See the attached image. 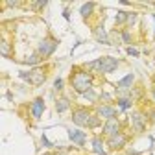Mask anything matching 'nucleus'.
Listing matches in <instances>:
<instances>
[{"mask_svg":"<svg viewBox=\"0 0 155 155\" xmlns=\"http://www.w3.org/2000/svg\"><path fill=\"white\" fill-rule=\"evenodd\" d=\"M70 87L80 92V94H85L87 91H91L92 83H94V76L85 68V67H72V72H70Z\"/></svg>","mask_w":155,"mask_h":155,"instance_id":"1","label":"nucleus"},{"mask_svg":"<svg viewBox=\"0 0 155 155\" xmlns=\"http://www.w3.org/2000/svg\"><path fill=\"white\" fill-rule=\"evenodd\" d=\"M120 61L116 57H111V55H104L100 59H94V61H89L85 63L83 67L87 70H94V72H100V74H109V72H114L118 68Z\"/></svg>","mask_w":155,"mask_h":155,"instance_id":"2","label":"nucleus"},{"mask_svg":"<svg viewBox=\"0 0 155 155\" xmlns=\"http://www.w3.org/2000/svg\"><path fill=\"white\" fill-rule=\"evenodd\" d=\"M48 68H50V65H46V67H35V68H31V70H28V72H18V76L22 78V80H26L28 83H31V85H43L46 80H48Z\"/></svg>","mask_w":155,"mask_h":155,"instance_id":"3","label":"nucleus"},{"mask_svg":"<svg viewBox=\"0 0 155 155\" xmlns=\"http://www.w3.org/2000/svg\"><path fill=\"white\" fill-rule=\"evenodd\" d=\"M57 45H59V39H55V37L48 31V33H46V37H45V39H41V43L37 45V52L41 54L43 57H48V55H52V54L55 52Z\"/></svg>","mask_w":155,"mask_h":155,"instance_id":"4","label":"nucleus"},{"mask_svg":"<svg viewBox=\"0 0 155 155\" xmlns=\"http://www.w3.org/2000/svg\"><path fill=\"white\" fill-rule=\"evenodd\" d=\"M94 114H96V111L78 107V109L72 113V122H74L76 126H80V127H89L91 122H92V116H94Z\"/></svg>","mask_w":155,"mask_h":155,"instance_id":"5","label":"nucleus"},{"mask_svg":"<svg viewBox=\"0 0 155 155\" xmlns=\"http://www.w3.org/2000/svg\"><path fill=\"white\" fill-rule=\"evenodd\" d=\"M43 111H45V100L43 98H35L30 105H28V113L33 120H39L43 116Z\"/></svg>","mask_w":155,"mask_h":155,"instance_id":"6","label":"nucleus"},{"mask_svg":"<svg viewBox=\"0 0 155 155\" xmlns=\"http://www.w3.org/2000/svg\"><path fill=\"white\" fill-rule=\"evenodd\" d=\"M118 133H122L118 120H116V118H109L105 122V126H104V135H105V137H114V135H118Z\"/></svg>","mask_w":155,"mask_h":155,"instance_id":"7","label":"nucleus"},{"mask_svg":"<svg viewBox=\"0 0 155 155\" xmlns=\"http://www.w3.org/2000/svg\"><path fill=\"white\" fill-rule=\"evenodd\" d=\"M131 124L135 131H144L146 129V114L144 113H131Z\"/></svg>","mask_w":155,"mask_h":155,"instance_id":"8","label":"nucleus"},{"mask_svg":"<svg viewBox=\"0 0 155 155\" xmlns=\"http://www.w3.org/2000/svg\"><path fill=\"white\" fill-rule=\"evenodd\" d=\"M96 113H98V116H100V118H102V116H104V118H114V114H116V109L111 105V104H100L98 107H96Z\"/></svg>","mask_w":155,"mask_h":155,"instance_id":"9","label":"nucleus"},{"mask_svg":"<svg viewBox=\"0 0 155 155\" xmlns=\"http://www.w3.org/2000/svg\"><path fill=\"white\" fill-rule=\"evenodd\" d=\"M126 135L124 133H118V135H114V137H109V148L113 150V151H116V150H122L124 146H126Z\"/></svg>","mask_w":155,"mask_h":155,"instance_id":"10","label":"nucleus"},{"mask_svg":"<svg viewBox=\"0 0 155 155\" xmlns=\"http://www.w3.org/2000/svg\"><path fill=\"white\" fill-rule=\"evenodd\" d=\"M68 131V137H70V140L72 142H76L78 146H83L85 144V133L81 131V129H67Z\"/></svg>","mask_w":155,"mask_h":155,"instance_id":"11","label":"nucleus"},{"mask_svg":"<svg viewBox=\"0 0 155 155\" xmlns=\"http://www.w3.org/2000/svg\"><path fill=\"white\" fill-rule=\"evenodd\" d=\"M94 35H96V41H100L104 45H111V41L107 39V33L104 30V24H98V28H94Z\"/></svg>","mask_w":155,"mask_h":155,"instance_id":"12","label":"nucleus"},{"mask_svg":"<svg viewBox=\"0 0 155 155\" xmlns=\"http://www.w3.org/2000/svg\"><path fill=\"white\" fill-rule=\"evenodd\" d=\"M94 8H96L94 2H85V4L80 8V13H81V17L85 18V21H89V18H91V15L94 13Z\"/></svg>","mask_w":155,"mask_h":155,"instance_id":"13","label":"nucleus"},{"mask_svg":"<svg viewBox=\"0 0 155 155\" xmlns=\"http://www.w3.org/2000/svg\"><path fill=\"white\" fill-rule=\"evenodd\" d=\"M68 105H70V100L67 98V96H61V98L55 100V111L59 113V114H63V113L68 109Z\"/></svg>","mask_w":155,"mask_h":155,"instance_id":"14","label":"nucleus"},{"mask_svg":"<svg viewBox=\"0 0 155 155\" xmlns=\"http://www.w3.org/2000/svg\"><path fill=\"white\" fill-rule=\"evenodd\" d=\"M133 80H135V78H133V74H127L126 78H122V80L118 81L116 89H118L120 92H122V91H126V89H129V87H131V83H133Z\"/></svg>","mask_w":155,"mask_h":155,"instance_id":"15","label":"nucleus"},{"mask_svg":"<svg viewBox=\"0 0 155 155\" xmlns=\"http://www.w3.org/2000/svg\"><path fill=\"white\" fill-rule=\"evenodd\" d=\"M43 59H45V57L39 54V52H35V54H31V55L24 57V63H26V65H37V67H39V63H41Z\"/></svg>","mask_w":155,"mask_h":155,"instance_id":"16","label":"nucleus"},{"mask_svg":"<svg viewBox=\"0 0 155 155\" xmlns=\"http://www.w3.org/2000/svg\"><path fill=\"white\" fill-rule=\"evenodd\" d=\"M127 17H129L127 11H118L116 13V26H126L127 24Z\"/></svg>","mask_w":155,"mask_h":155,"instance_id":"17","label":"nucleus"},{"mask_svg":"<svg viewBox=\"0 0 155 155\" xmlns=\"http://www.w3.org/2000/svg\"><path fill=\"white\" fill-rule=\"evenodd\" d=\"M92 148H94V151H98L100 155H105V150H104V144H102V140H100L98 137H94V139H92Z\"/></svg>","mask_w":155,"mask_h":155,"instance_id":"18","label":"nucleus"},{"mask_svg":"<svg viewBox=\"0 0 155 155\" xmlns=\"http://www.w3.org/2000/svg\"><path fill=\"white\" fill-rule=\"evenodd\" d=\"M116 102H118V105H120L122 111H126V109L131 105V100L127 98V96H120V98H116Z\"/></svg>","mask_w":155,"mask_h":155,"instance_id":"19","label":"nucleus"},{"mask_svg":"<svg viewBox=\"0 0 155 155\" xmlns=\"http://www.w3.org/2000/svg\"><path fill=\"white\" fill-rule=\"evenodd\" d=\"M120 37H122V41H124L126 45H129V43L133 41V35H131L127 30H122V31H120Z\"/></svg>","mask_w":155,"mask_h":155,"instance_id":"20","label":"nucleus"},{"mask_svg":"<svg viewBox=\"0 0 155 155\" xmlns=\"http://www.w3.org/2000/svg\"><path fill=\"white\" fill-rule=\"evenodd\" d=\"M46 6H48L46 0H41V2H31V8L35 11H43V8H46Z\"/></svg>","mask_w":155,"mask_h":155,"instance_id":"21","label":"nucleus"},{"mask_svg":"<svg viewBox=\"0 0 155 155\" xmlns=\"http://www.w3.org/2000/svg\"><path fill=\"white\" fill-rule=\"evenodd\" d=\"M127 54H129L131 57H139V55H140L139 50H135V48H131V46H127Z\"/></svg>","mask_w":155,"mask_h":155,"instance_id":"22","label":"nucleus"},{"mask_svg":"<svg viewBox=\"0 0 155 155\" xmlns=\"http://www.w3.org/2000/svg\"><path fill=\"white\" fill-rule=\"evenodd\" d=\"M65 87V83H63V80H57L55 81V85H54V91H61Z\"/></svg>","mask_w":155,"mask_h":155,"instance_id":"23","label":"nucleus"},{"mask_svg":"<svg viewBox=\"0 0 155 155\" xmlns=\"http://www.w3.org/2000/svg\"><path fill=\"white\" fill-rule=\"evenodd\" d=\"M41 140H43V146H46V148H54V144H52V142H48L46 135H43V137H41Z\"/></svg>","mask_w":155,"mask_h":155,"instance_id":"24","label":"nucleus"},{"mask_svg":"<svg viewBox=\"0 0 155 155\" xmlns=\"http://www.w3.org/2000/svg\"><path fill=\"white\" fill-rule=\"evenodd\" d=\"M8 8H17V6H21V2H6Z\"/></svg>","mask_w":155,"mask_h":155,"instance_id":"25","label":"nucleus"},{"mask_svg":"<svg viewBox=\"0 0 155 155\" xmlns=\"http://www.w3.org/2000/svg\"><path fill=\"white\" fill-rule=\"evenodd\" d=\"M63 17L67 18V21H68V18H70V11H68V8H65V11H63Z\"/></svg>","mask_w":155,"mask_h":155,"instance_id":"26","label":"nucleus"},{"mask_svg":"<svg viewBox=\"0 0 155 155\" xmlns=\"http://www.w3.org/2000/svg\"><path fill=\"white\" fill-rule=\"evenodd\" d=\"M150 118H151V122H155V109L150 111Z\"/></svg>","mask_w":155,"mask_h":155,"instance_id":"27","label":"nucleus"},{"mask_svg":"<svg viewBox=\"0 0 155 155\" xmlns=\"http://www.w3.org/2000/svg\"><path fill=\"white\" fill-rule=\"evenodd\" d=\"M153 98H155V89H153Z\"/></svg>","mask_w":155,"mask_h":155,"instance_id":"28","label":"nucleus"},{"mask_svg":"<svg viewBox=\"0 0 155 155\" xmlns=\"http://www.w3.org/2000/svg\"><path fill=\"white\" fill-rule=\"evenodd\" d=\"M45 155H54V153H45Z\"/></svg>","mask_w":155,"mask_h":155,"instance_id":"29","label":"nucleus"}]
</instances>
